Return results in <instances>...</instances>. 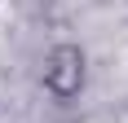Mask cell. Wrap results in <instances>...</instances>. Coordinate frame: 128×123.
<instances>
[{
	"mask_svg": "<svg viewBox=\"0 0 128 123\" xmlns=\"http://www.w3.org/2000/svg\"><path fill=\"white\" fill-rule=\"evenodd\" d=\"M40 84L53 101H75L84 88H88V53L62 40L44 53V70H40Z\"/></svg>",
	"mask_w": 128,
	"mask_h": 123,
	"instance_id": "cell-1",
	"label": "cell"
}]
</instances>
